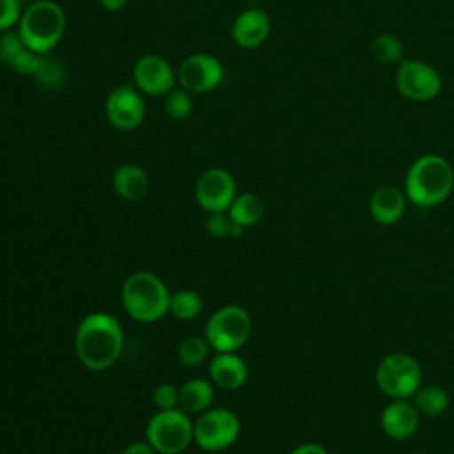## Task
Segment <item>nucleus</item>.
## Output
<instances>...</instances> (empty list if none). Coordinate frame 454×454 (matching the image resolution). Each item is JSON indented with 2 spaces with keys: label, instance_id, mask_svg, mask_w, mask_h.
<instances>
[{
  "label": "nucleus",
  "instance_id": "obj_8",
  "mask_svg": "<svg viewBox=\"0 0 454 454\" xmlns=\"http://www.w3.org/2000/svg\"><path fill=\"white\" fill-rule=\"evenodd\" d=\"M241 431L239 419L227 408H207L193 422V442L207 452L231 447Z\"/></svg>",
  "mask_w": 454,
  "mask_h": 454
},
{
  "label": "nucleus",
  "instance_id": "obj_17",
  "mask_svg": "<svg viewBox=\"0 0 454 454\" xmlns=\"http://www.w3.org/2000/svg\"><path fill=\"white\" fill-rule=\"evenodd\" d=\"M209 376L218 388L238 390L248 378V367L236 351L218 353L209 364Z\"/></svg>",
  "mask_w": 454,
  "mask_h": 454
},
{
  "label": "nucleus",
  "instance_id": "obj_22",
  "mask_svg": "<svg viewBox=\"0 0 454 454\" xmlns=\"http://www.w3.org/2000/svg\"><path fill=\"white\" fill-rule=\"evenodd\" d=\"M415 408L420 415L426 417H440L447 411L450 404V397L447 390L440 385H422L411 397Z\"/></svg>",
  "mask_w": 454,
  "mask_h": 454
},
{
  "label": "nucleus",
  "instance_id": "obj_23",
  "mask_svg": "<svg viewBox=\"0 0 454 454\" xmlns=\"http://www.w3.org/2000/svg\"><path fill=\"white\" fill-rule=\"evenodd\" d=\"M371 53L380 64H387V66H392V64L399 66L404 60L403 59V55H404L403 43L399 41V37H395L394 34H388V32H381L372 37Z\"/></svg>",
  "mask_w": 454,
  "mask_h": 454
},
{
  "label": "nucleus",
  "instance_id": "obj_21",
  "mask_svg": "<svg viewBox=\"0 0 454 454\" xmlns=\"http://www.w3.org/2000/svg\"><path fill=\"white\" fill-rule=\"evenodd\" d=\"M227 215L236 225L247 229L261 222L264 216V202L255 193H239L229 206Z\"/></svg>",
  "mask_w": 454,
  "mask_h": 454
},
{
  "label": "nucleus",
  "instance_id": "obj_30",
  "mask_svg": "<svg viewBox=\"0 0 454 454\" xmlns=\"http://www.w3.org/2000/svg\"><path fill=\"white\" fill-rule=\"evenodd\" d=\"M20 0H0V32H7L21 18Z\"/></svg>",
  "mask_w": 454,
  "mask_h": 454
},
{
  "label": "nucleus",
  "instance_id": "obj_29",
  "mask_svg": "<svg viewBox=\"0 0 454 454\" xmlns=\"http://www.w3.org/2000/svg\"><path fill=\"white\" fill-rule=\"evenodd\" d=\"M153 401L158 410L179 408V388L172 383H160L153 392Z\"/></svg>",
  "mask_w": 454,
  "mask_h": 454
},
{
  "label": "nucleus",
  "instance_id": "obj_25",
  "mask_svg": "<svg viewBox=\"0 0 454 454\" xmlns=\"http://www.w3.org/2000/svg\"><path fill=\"white\" fill-rule=\"evenodd\" d=\"M32 76L44 89H59L66 82V66L59 59L43 53Z\"/></svg>",
  "mask_w": 454,
  "mask_h": 454
},
{
  "label": "nucleus",
  "instance_id": "obj_14",
  "mask_svg": "<svg viewBox=\"0 0 454 454\" xmlns=\"http://www.w3.org/2000/svg\"><path fill=\"white\" fill-rule=\"evenodd\" d=\"M420 422V413L410 399H390L380 415V426L385 436L390 440H408L411 438Z\"/></svg>",
  "mask_w": 454,
  "mask_h": 454
},
{
  "label": "nucleus",
  "instance_id": "obj_18",
  "mask_svg": "<svg viewBox=\"0 0 454 454\" xmlns=\"http://www.w3.org/2000/svg\"><path fill=\"white\" fill-rule=\"evenodd\" d=\"M41 53L32 51L18 32H4L0 37V64L14 69L20 74H34Z\"/></svg>",
  "mask_w": 454,
  "mask_h": 454
},
{
  "label": "nucleus",
  "instance_id": "obj_24",
  "mask_svg": "<svg viewBox=\"0 0 454 454\" xmlns=\"http://www.w3.org/2000/svg\"><path fill=\"white\" fill-rule=\"evenodd\" d=\"M168 312L181 321H192L202 312V298L192 289H179L170 294Z\"/></svg>",
  "mask_w": 454,
  "mask_h": 454
},
{
  "label": "nucleus",
  "instance_id": "obj_1",
  "mask_svg": "<svg viewBox=\"0 0 454 454\" xmlns=\"http://www.w3.org/2000/svg\"><path fill=\"white\" fill-rule=\"evenodd\" d=\"M124 348V330L119 319L106 312L85 316L74 335V351L83 367L105 371L112 367Z\"/></svg>",
  "mask_w": 454,
  "mask_h": 454
},
{
  "label": "nucleus",
  "instance_id": "obj_3",
  "mask_svg": "<svg viewBox=\"0 0 454 454\" xmlns=\"http://www.w3.org/2000/svg\"><path fill=\"white\" fill-rule=\"evenodd\" d=\"M167 284L151 271H135L126 277L121 289V301L129 317L138 323L160 321L170 305Z\"/></svg>",
  "mask_w": 454,
  "mask_h": 454
},
{
  "label": "nucleus",
  "instance_id": "obj_6",
  "mask_svg": "<svg viewBox=\"0 0 454 454\" xmlns=\"http://www.w3.org/2000/svg\"><path fill=\"white\" fill-rule=\"evenodd\" d=\"M252 333L250 314L241 305L216 309L204 326V339L216 353L238 351Z\"/></svg>",
  "mask_w": 454,
  "mask_h": 454
},
{
  "label": "nucleus",
  "instance_id": "obj_16",
  "mask_svg": "<svg viewBox=\"0 0 454 454\" xmlns=\"http://www.w3.org/2000/svg\"><path fill=\"white\" fill-rule=\"evenodd\" d=\"M408 202L404 190L394 184H383L372 192L369 199V213L380 225H395L404 216Z\"/></svg>",
  "mask_w": 454,
  "mask_h": 454
},
{
  "label": "nucleus",
  "instance_id": "obj_19",
  "mask_svg": "<svg viewBox=\"0 0 454 454\" xmlns=\"http://www.w3.org/2000/svg\"><path fill=\"white\" fill-rule=\"evenodd\" d=\"M149 186L147 172L133 163L121 165L112 176V188L124 200L144 199L149 193Z\"/></svg>",
  "mask_w": 454,
  "mask_h": 454
},
{
  "label": "nucleus",
  "instance_id": "obj_11",
  "mask_svg": "<svg viewBox=\"0 0 454 454\" xmlns=\"http://www.w3.org/2000/svg\"><path fill=\"white\" fill-rule=\"evenodd\" d=\"M177 80L179 85L188 92H207L222 83L223 66L213 55L195 53L181 62L177 69Z\"/></svg>",
  "mask_w": 454,
  "mask_h": 454
},
{
  "label": "nucleus",
  "instance_id": "obj_20",
  "mask_svg": "<svg viewBox=\"0 0 454 454\" xmlns=\"http://www.w3.org/2000/svg\"><path fill=\"white\" fill-rule=\"evenodd\" d=\"M215 399L213 383L204 378L188 380L179 388V408L186 413H202L206 411Z\"/></svg>",
  "mask_w": 454,
  "mask_h": 454
},
{
  "label": "nucleus",
  "instance_id": "obj_28",
  "mask_svg": "<svg viewBox=\"0 0 454 454\" xmlns=\"http://www.w3.org/2000/svg\"><path fill=\"white\" fill-rule=\"evenodd\" d=\"M206 229L213 238H227V236H241L243 234V227L236 225L231 216L227 215V211L222 213H209V218L206 222Z\"/></svg>",
  "mask_w": 454,
  "mask_h": 454
},
{
  "label": "nucleus",
  "instance_id": "obj_15",
  "mask_svg": "<svg viewBox=\"0 0 454 454\" xmlns=\"http://www.w3.org/2000/svg\"><path fill=\"white\" fill-rule=\"evenodd\" d=\"M270 30V16L259 7H250L236 16L231 28V35L238 46L252 50L261 46L268 39Z\"/></svg>",
  "mask_w": 454,
  "mask_h": 454
},
{
  "label": "nucleus",
  "instance_id": "obj_33",
  "mask_svg": "<svg viewBox=\"0 0 454 454\" xmlns=\"http://www.w3.org/2000/svg\"><path fill=\"white\" fill-rule=\"evenodd\" d=\"M99 4L106 11H121L128 4V0H99Z\"/></svg>",
  "mask_w": 454,
  "mask_h": 454
},
{
  "label": "nucleus",
  "instance_id": "obj_13",
  "mask_svg": "<svg viewBox=\"0 0 454 454\" xmlns=\"http://www.w3.org/2000/svg\"><path fill=\"white\" fill-rule=\"evenodd\" d=\"M137 87L149 96H163L174 89L176 74L161 55H144L133 67Z\"/></svg>",
  "mask_w": 454,
  "mask_h": 454
},
{
  "label": "nucleus",
  "instance_id": "obj_9",
  "mask_svg": "<svg viewBox=\"0 0 454 454\" xmlns=\"http://www.w3.org/2000/svg\"><path fill=\"white\" fill-rule=\"evenodd\" d=\"M442 87L443 80L440 71L424 60L408 59L397 66L395 89L410 101H431L442 92Z\"/></svg>",
  "mask_w": 454,
  "mask_h": 454
},
{
  "label": "nucleus",
  "instance_id": "obj_10",
  "mask_svg": "<svg viewBox=\"0 0 454 454\" xmlns=\"http://www.w3.org/2000/svg\"><path fill=\"white\" fill-rule=\"evenodd\" d=\"M236 195V181L223 168H207L197 179L195 199L207 213L227 211Z\"/></svg>",
  "mask_w": 454,
  "mask_h": 454
},
{
  "label": "nucleus",
  "instance_id": "obj_12",
  "mask_svg": "<svg viewBox=\"0 0 454 454\" xmlns=\"http://www.w3.org/2000/svg\"><path fill=\"white\" fill-rule=\"evenodd\" d=\"M105 112L114 128L129 131L142 124L145 117V103L131 85H121L108 94Z\"/></svg>",
  "mask_w": 454,
  "mask_h": 454
},
{
  "label": "nucleus",
  "instance_id": "obj_27",
  "mask_svg": "<svg viewBox=\"0 0 454 454\" xmlns=\"http://www.w3.org/2000/svg\"><path fill=\"white\" fill-rule=\"evenodd\" d=\"M193 103L186 89H172L165 99V112L172 121H184L192 114Z\"/></svg>",
  "mask_w": 454,
  "mask_h": 454
},
{
  "label": "nucleus",
  "instance_id": "obj_4",
  "mask_svg": "<svg viewBox=\"0 0 454 454\" xmlns=\"http://www.w3.org/2000/svg\"><path fill=\"white\" fill-rule=\"evenodd\" d=\"M66 14L57 2L37 0L30 4L18 23L21 41L35 53H50L64 35Z\"/></svg>",
  "mask_w": 454,
  "mask_h": 454
},
{
  "label": "nucleus",
  "instance_id": "obj_34",
  "mask_svg": "<svg viewBox=\"0 0 454 454\" xmlns=\"http://www.w3.org/2000/svg\"><path fill=\"white\" fill-rule=\"evenodd\" d=\"M411 454H419V452H411Z\"/></svg>",
  "mask_w": 454,
  "mask_h": 454
},
{
  "label": "nucleus",
  "instance_id": "obj_2",
  "mask_svg": "<svg viewBox=\"0 0 454 454\" xmlns=\"http://www.w3.org/2000/svg\"><path fill=\"white\" fill-rule=\"evenodd\" d=\"M404 193L417 207H434L454 190V168L440 154H422L406 170Z\"/></svg>",
  "mask_w": 454,
  "mask_h": 454
},
{
  "label": "nucleus",
  "instance_id": "obj_32",
  "mask_svg": "<svg viewBox=\"0 0 454 454\" xmlns=\"http://www.w3.org/2000/svg\"><path fill=\"white\" fill-rule=\"evenodd\" d=\"M122 454H156V450L149 445V442L145 440V442H133V443H129L124 450H122Z\"/></svg>",
  "mask_w": 454,
  "mask_h": 454
},
{
  "label": "nucleus",
  "instance_id": "obj_26",
  "mask_svg": "<svg viewBox=\"0 0 454 454\" xmlns=\"http://www.w3.org/2000/svg\"><path fill=\"white\" fill-rule=\"evenodd\" d=\"M209 351V344L204 337H186L181 340V344L177 346V358L188 365V367H197L200 365Z\"/></svg>",
  "mask_w": 454,
  "mask_h": 454
},
{
  "label": "nucleus",
  "instance_id": "obj_35",
  "mask_svg": "<svg viewBox=\"0 0 454 454\" xmlns=\"http://www.w3.org/2000/svg\"><path fill=\"white\" fill-rule=\"evenodd\" d=\"M351 454H358V452H351Z\"/></svg>",
  "mask_w": 454,
  "mask_h": 454
},
{
  "label": "nucleus",
  "instance_id": "obj_31",
  "mask_svg": "<svg viewBox=\"0 0 454 454\" xmlns=\"http://www.w3.org/2000/svg\"><path fill=\"white\" fill-rule=\"evenodd\" d=\"M289 454H328V450L314 442H307V443H300L296 445Z\"/></svg>",
  "mask_w": 454,
  "mask_h": 454
},
{
  "label": "nucleus",
  "instance_id": "obj_5",
  "mask_svg": "<svg viewBox=\"0 0 454 454\" xmlns=\"http://www.w3.org/2000/svg\"><path fill=\"white\" fill-rule=\"evenodd\" d=\"M374 380L388 399H411L422 387V367L408 353H390L378 362Z\"/></svg>",
  "mask_w": 454,
  "mask_h": 454
},
{
  "label": "nucleus",
  "instance_id": "obj_7",
  "mask_svg": "<svg viewBox=\"0 0 454 454\" xmlns=\"http://www.w3.org/2000/svg\"><path fill=\"white\" fill-rule=\"evenodd\" d=\"M145 440L160 454H181L193 442V422L181 408L158 410L145 426Z\"/></svg>",
  "mask_w": 454,
  "mask_h": 454
}]
</instances>
